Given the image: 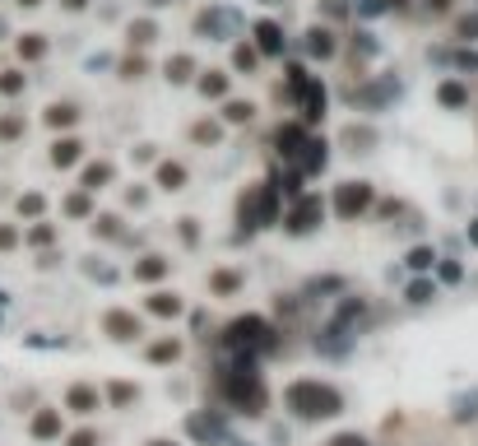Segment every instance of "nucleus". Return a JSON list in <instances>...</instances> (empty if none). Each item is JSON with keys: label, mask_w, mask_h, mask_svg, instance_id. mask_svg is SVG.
<instances>
[{"label": "nucleus", "mask_w": 478, "mask_h": 446, "mask_svg": "<svg viewBox=\"0 0 478 446\" xmlns=\"http://www.w3.org/2000/svg\"><path fill=\"white\" fill-rule=\"evenodd\" d=\"M219 391L227 400V410H237L246 418H260L265 404H269V391H265V377L256 368V358H242V354H233V362L219 372Z\"/></svg>", "instance_id": "nucleus-1"}, {"label": "nucleus", "mask_w": 478, "mask_h": 446, "mask_svg": "<svg viewBox=\"0 0 478 446\" xmlns=\"http://www.w3.org/2000/svg\"><path fill=\"white\" fill-rule=\"evenodd\" d=\"M283 410L302 418V423H321V418H339L344 414V395L321 377H298L283 386Z\"/></svg>", "instance_id": "nucleus-2"}, {"label": "nucleus", "mask_w": 478, "mask_h": 446, "mask_svg": "<svg viewBox=\"0 0 478 446\" xmlns=\"http://www.w3.org/2000/svg\"><path fill=\"white\" fill-rule=\"evenodd\" d=\"M223 349H227V354H242V358L275 354V349H279V331L269 326L265 316L246 312V316H233V321L223 326Z\"/></svg>", "instance_id": "nucleus-3"}, {"label": "nucleus", "mask_w": 478, "mask_h": 446, "mask_svg": "<svg viewBox=\"0 0 478 446\" xmlns=\"http://www.w3.org/2000/svg\"><path fill=\"white\" fill-rule=\"evenodd\" d=\"M237 223H242L246 237H251L256 228L279 223V191H275V181H256V187H246L237 195Z\"/></svg>", "instance_id": "nucleus-4"}, {"label": "nucleus", "mask_w": 478, "mask_h": 446, "mask_svg": "<svg viewBox=\"0 0 478 446\" xmlns=\"http://www.w3.org/2000/svg\"><path fill=\"white\" fill-rule=\"evenodd\" d=\"M330 205H335V214H339L344 223H353V219H362L371 205H377V187H371V181H358V177H353V181H339Z\"/></svg>", "instance_id": "nucleus-5"}, {"label": "nucleus", "mask_w": 478, "mask_h": 446, "mask_svg": "<svg viewBox=\"0 0 478 446\" xmlns=\"http://www.w3.org/2000/svg\"><path fill=\"white\" fill-rule=\"evenodd\" d=\"M321 223H325V200H321L316 191H302V195L293 200V210H288L283 228L293 233V237H307V233H316Z\"/></svg>", "instance_id": "nucleus-6"}, {"label": "nucleus", "mask_w": 478, "mask_h": 446, "mask_svg": "<svg viewBox=\"0 0 478 446\" xmlns=\"http://www.w3.org/2000/svg\"><path fill=\"white\" fill-rule=\"evenodd\" d=\"M288 98H293V103L302 108V126H316V121L325 116V84L321 79H302V84H293L288 89Z\"/></svg>", "instance_id": "nucleus-7"}, {"label": "nucleus", "mask_w": 478, "mask_h": 446, "mask_svg": "<svg viewBox=\"0 0 478 446\" xmlns=\"http://www.w3.org/2000/svg\"><path fill=\"white\" fill-rule=\"evenodd\" d=\"M102 335H112L116 344H135V339H144V321L126 307H112V312H102Z\"/></svg>", "instance_id": "nucleus-8"}, {"label": "nucleus", "mask_w": 478, "mask_h": 446, "mask_svg": "<svg viewBox=\"0 0 478 446\" xmlns=\"http://www.w3.org/2000/svg\"><path fill=\"white\" fill-rule=\"evenodd\" d=\"M311 131L302 126V121H279L275 126V154L283 158V163H298V154L307 149Z\"/></svg>", "instance_id": "nucleus-9"}, {"label": "nucleus", "mask_w": 478, "mask_h": 446, "mask_svg": "<svg viewBox=\"0 0 478 446\" xmlns=\"http://www.w3.org/2000/svg\"><path fill=\"white\" fill-rule=\"evenodd\" d=\"M60 433H66V418H60L56 404H37L33 418H28V437L33 442H60Z\"/></svg>", "instance_id": "nucleus-10"}, {"label": "nucleus", "mask_w": 478, "mask_h": 446, "mask_svg": "<svg viewBox=\"0 0 478 446\" xmlns=\"http://www.w3.org/2000/svg\"><path fill=\"white\" fill-rule=\"evenodd\" d=\"M195 33L223 43V37L237 33V14H233V10H219V5H214V10H200V14H195Z\"/></svg>", "instance_id": "nucleus-11"}, {"label": "nucleus", "mask_w": 478, "mask_h": 446, "mask_svg": "<svg viewBox=\"0 0 478 446\" xmlns=\"http://www.w3.org/2000/svg\"><path fill=\"white\" fill-rule=\"evenodd\" d=\"M186 433H191L195 442H204V446L233 442V433H227V423H223L219 414H191V418H186Z\"/></svg>", "instance_id": "nucleus-12"}, {"label": "nucleus", "mask_w": 478, "mask_h": 446, "mask_svg": "<svg viewBox=\"0 0 478 446\" xmlns=\"http://www.w3.org/2000/svg\"><path fill=\"white\" fill-rule=\"evenodd\" d=\"M400 93V84L394 79H377V84H362V89H353V108H367V112H381L390 98Z\"/></svg>", "instance_id": "nucleus-13"}, {"label": "nucleus", "mask_w": 478, "mask_h": 446, "mask_svg": "<svg viewBox=\"0 0 478 446\" xmlns=\"http://www.w3.org/2000/svg\"><path fill=\"white\" fill-rule=\"evenodd\" d=\"M66 410H70V414H84V418L98 414V410H102V391L89 386V381H75V386L66 391Z\"/></svg>", "instance_id": "nucleus-14"}, {"label": "nucleus", "mask_w": 478, "mask_h": 446, "mask_svg": "<svg viewBox=\"0 0 478 446\" xmlns=\"http://www.w3.org/2000/svg\"><path fill=\"white\" fill-rule=\"evenodd\" d=\"M79 158H84V139H75V135H60L56 145L47 149V163H52L56 172H66V168H75Z\"/></svg>", "instance_id": "nucleus-15"}, {"label": "nucleus", "mask_w": 478, "mask_h": 446, "mask_svg": "<svg viewBox=\"0 0 478 446\" xmlns=\"http://www.w3.org/2000/svg\"><path fill=\"white\" fill-rule=\"evenodd\" d=\"M325 163H330V145H325V139H316V135H311V139H307V149L298 154L293 172H302V177H316V172H325Z\"/></svg>", "instance_id": "nucleus-16"}, {"label": "nucleus", "mask_w": 478, "mask_h": 446, "mask_svg": "<svg viewBox=\"0 0 478 446\" xmlns=\"http://www.w3.org/2000/svg\"><path fill=\"white\" fill-rule=\"evenodd\" d=\"M135 283H158V279H168L172 275V260L163 256V251H149V256H139L135 266H131Z\"/></svg>", "instance_id": "nucleus-17"}, {"label": "nucleus", "mask_w": 478, "mask_h": 446, "mask_svg": "<svg viewBox=\"0 0 478 446\" xmlns=\"http://www.w3.org/2000/svg\"><path fill=\"white\" fill-rule=\"evenodd\" d=\"M144 312H149V316H163V321H177V316L186 312V302H181L177 293H168V289H154L149 298H144Z\"/></svg>", "instance_id": "nucleus-18"}, {"label": "nucleus", "mask_w": 478, "mask_h": 446, "mask_svg": "<svg viewBox=\"0 0 478 446\" xmlns=\"http://www.w3.org/2000/svg\"><path fill=\"white\" fill-rule=\"evenodd\" d=\"M256 52H265V56L283 52V28L275 24V19H260V24H256Z\"/></svg>", "instance_id": "nucleus-19"}, {"label": "nucleus", "mask_w": 478, "mask_h": 446, "mask_svg": "<svg viewBox=\"0 0 478 446\" xmlns=\"http://www.w3.org/2000/svg\"><path fill=\"white\" fill-rule=\"evenodd\" d=\"M79 116H84V112H79V103H70V98H60V103H52V108L43 112V121H47L52 131H66V126H75Z\"/></svg>", "instance_id": "nucleus-20"}, {"label": "nucleus", "mask_w": 478, "mask_h": 446, "mask_svg": "<svg viewBox=\"0 0 478 446\" xmlns=\"http://www.w3.org/2000/svg\"><path fill=\"white\" fill-rule=\"evenodd\" d=\"M154 181H158V191H186V181H191V172H186V163H158V172H154Z\"/></svg>", "instance_id": "nucleus-21"}, {"label": "nucleus", "mask_w": 478, "mask_h": 446, "mask_svg": "<svg viewBox=\"0 0 478 446\" xmlns=\"http://www.w3.org/2000/svg\"><path fill=\"white\" fill-rule=\"evenodd\" d=\"M102 187H112V163H89L84 172H79V191H89V195H98Z\"/></svg>", "instance_id": "nucleus-22"}, {"label": "nucleus", "mask_w": 478, "mask_h": 446, "mask_svg": "<svg viewBox=\"0 0 478 446\" xmlns=\"http://www.w3.org/2000/svg\"><path fill=\"white\" fill-rule=\"evenodd\" d=\"M52 242H56V223H47V219H33L24 228V247H33V251H47Z\"/></svg>", "instance_id": "nucleus-23"}, {"label": "nucleus", "mask_w": 478, "mask_h": 446, "mask_svg": "<svg viewBox=\"0 0 478 446\" xmlns=\"http://www.w3.org/2000/svg\"><path fill=\"white\" fill-rule=\"evenodd\" d=\"M24 135H28L24 112H0V145H19Z\"/></svg>", "instance_id": "nucleus-24"}, {"label": "nucleus", "mask_w": 478, "mask_h": 446, "mask_svg": "<svg viewBox=\"0 0 478 446\" xmlns=\"http://www.w3.org/2000/svg\"><path fill=\"white\" fill-rule=\"evenodd\" d=\"M89 228H93L98 242H121V237H126V228H121V214H93Z\"/></svg>", "instance_id": "nucleus-25"}, {"label": "nucleus", "mask_w": 478, "mask_h": 446, "mask_svg": "<svg viewBox=\"0 0 478 446\" xmlns=\"http://www.w3.org/2000/svg\"><path fill=\"white\" fill-rule=\"evenodd\" d=\"M436 103H442V108H469V84H460V79H446V84L442 89H436Z\"/></svg>", "instance_id": "nucleus-26"}, {"label": "nucleus", "mask_w": 478, "mask_h": 446, "mask_svg": "<svg viewBox=\"0 0 478 446\" xmlns=\"http://www.w3.org/2000/svg\"><path fill=\"white\" fill-rule=\"evenodd\" d=\"M14 52H19V60H24V66H33V60L47 56V37H43V33H24V37L14 43Z\"/></svg>", "instance_id": "nucleus-27"}, {"label": "nucleus", "mask_w": 478, "mask_h": 446, "mask_svg": "<svg viewBox=\"0 0 478 446\" xmlns=\"http://www.w3.org/2000/svg\"><path fill=\"white\" fill-rule=\"evenodd\" d=\"M14 214H19V219H28V223H33V219H43V214H47V195H43V191H24V195L14 200Z\"/></svg>", "instance_id": "nucleus-28"}, {"label": "nucleus", "mask_w": 478, "mask_h": 446, "mask_svg": "<svg viewBox=\"0 0 478 446\" xmlns=\"http://www.w3.org/2000/svg\"><path fill=\"white\" fill-rule=\"evenodd\" d=\"M307 56L330 60V56H335V33H330V28H311L307 33Z\"/></svg>", "instance_id": "nucleus-29"}, {"label": "nucleus", "mask_w": 478, "mask_h": 446, "mask_svg": "<svg viewBox=\"0 0 478 446\" xmlns=\"http://www.w3.org/2000/svg\"><path fill=\"white\" fill-rule=\"evenodd\" d=\"M223 121H227V126H251V121H256V103L227 98V103H223Z\"/></svg>", "instance_id": "nucleus-30"}, {"label": "nucleus", "mask_w": 478, "mask_h": 446, "mask_svg": "<svg viewBox=\"0 0 478 446\" xmlns=\"http://www.w3.org/2000/svg\"><path fill=\"white\" fill-rule=\"evenodd\" d=\"M144 358H149V362H177L181 358V339H172V335L168 339H154L149 349H144Z\"/></svg>", "instance_id": "nucleus-31"}, {"label": "nucleus", "mask_w": 478, "mask_h": 446, "mask_svg": "<svg viewBox=\"0 0 478 446\" xmlns=\"http://www.w3.org/2000/svg\"><path fill=\"white\" fill-rule=\"evenodd\" d=\"M237 289H242V275H237V270H214V275H210V293H214V298H233Z\"/></svg>", "instance_id": "nucleus-32"}, {"label": "nucleus", "mask_w": 478, "mask_h": 446, "mask_svg": "<svg viewBox=\"0 0 478 446\" xmlns=\"http://www.w3.org/2000/svg\"><path fill=\"white\" fill-rule=\"evenodd\" d=\"M432 298H436V283H432L427 275L409 279V289H404V302H413V307H423V302H432Z\"/></svg>", "instance_id": "nucleus-33"}, {"label": "nucleus", "mask_w": 478, "mask_h": 446, "mask_svg": "<svg viewBox=\"0 0 478 446\" xmlns=\"http://www.w3.org/2000/svg\"><path fill=\"white\" fill-rule=\"evenodd\" d=\"M102 400H108L112 410H126V404H135V400H139V386H131V381H112Z\"/></svg>", "instance_id": "nucleus-34"}, {"label": "nucleus", "mask_w": 478, "mask_h": 446, "mask_svg": "<svg viewBox=\"0 0 478 446\" xmlns=\"http://www.w3.org/2000/svg\"><path fill=\"white\" fill-rule=\"evenodd\" d=\"M344 289H348V279H339V275H325V279H307L302 298H321V293H344Z\"/></svg>", "instance_id": "nucleus-35"}, {"label": "nucleus", "mask_w": 478, "mask_h": 446, "mask_svg": "<svg viewBox=\"0 0 478 446\" xmlns=\"http://www.w3.org/2000/svg\"><path fill=\"white\" fill-rule=\"evenodd\" d=\"M344 145H348L353 154H367L371 145H377V131H371V126H348V131H344Z\"/></svg>", "instance_id": "nucleus-36"}, {"label": "nucleus", "mask_w": 478, "mask_h": 446, "mask_svg": "<svg viewBox=\"0 0 478 446\" xmlns=\"http://www.w3.org/2000/svg\"><path fill=\"white\" fill-rule=\"evenodd\" d=\"M455 423H478V391L469 395H455V410H450Z\"/></svg>", "instance_id": "nucleus-37"}, {"label": "nucleus", "mask_w": 478, "mask_h": 446, "mask_svg": "<svg viewBox=\"0 0 478 446\" xmlns=\"http://www.w3.org/2000/svg\"><path fill=\"white\" fill-rule=\"evenodd\" d=\"M28 89V75L24 70H0V98H19Z\"/></svg>", "instance_id": "nucleus-38"}, {"label": "nucleus", "mask_w": 478, "mask_h": 446, "mask_svg": "<svg viewBox=\"0 0 478 446\" xmlns=\"http://www.w3.org/2000/svg\"><path fill=\"white\" fill-rule=\"evenodd\" d=\"M200 93L204 98H227V75L223 70H204L200 75Z\"/></svg>", "instance_id": "nucleus-39"}, {"label": "nucleus", "mask_w": 478, "mask_h": 446, "mask_svg": "<svg viewBox=\"0 0 478 446\" xmlns=\"http://www.w3.org/2000/svg\"><path fill=\"white\" fill-rule=\"evenodd\" d=\"M19 247H24V228L0 219V256H10V251H19Z\"/></svg>", "instance_id": "nucleus-40"}, {"label": "nucleus", "mask_w": 478, "mask_h": 446, "mask_svg": "<svg viewBox=\"0 0 478 446\" xmlns=\"http://www.w3.org/2000/svg\"><path fill=\"white\" fill-rule=\"evenodd\" d=\"M149 43H158V24L154 19H135L131 24V47H149Z\"/></svg>", "instance_id": "nucleus-41"}, {"label": "nucleus", "mask_w": 478, "mask_h": 446, "mask_svg": "<svg viewBox=\"0 0 478 446\" xmlns=\"http://www.w3.org/2000/svg\"><path fill=\"white\" fill-rule=\"evenodd\" d=\"M60 210H66L70 219H89V214H93V205H89V191H70L66 200H60Z\"/></svg>", "instance_id": "nucleus-42"}, {"label": "nucleus", "mask_w": 478, "mask_h": 446, "mask_svg": "<svg viewBox=\"0 0 478 446\" xmlns=\"http://www.w3.org/2000/svg\"><path fill=\"white\" fill-rule=\"evenodd\" d=\"M191 139H195V145H219V139H223V126H219V121H195V126H191Z\"/></svg>", "instance_id": "nucleus-43"}, {"label": "nucleus", "mask_w": 478, "mask_h": 446, "mask_svg": "<svg viewBox=\"0 0 478 446\" xmlns=\"http://www.w3.org/2000/svg\"><path fill=\"white\" fill-rule=\"evenodd\" d=\"M191 75H195V60L191 56H172L168 60V79H172V84H186Z\"/></svg>", "instance_id": "nucleus-44"}, {"label": "nucleus", "mask_w": 478, "mask_h": 446, "mask_svg": "<svg viewBox=\"0 0 478 446\" xmlns=\"http://www.w3.org/2000/svg\"><path fill=\"white\" fill-rule=\"evenodd\" d=\"M404 260H409V270H418V275H427V270L436 266V251H432V247H413V251H409Z\"/></svg>", "instance_id": "nucleus-45"}, {"label": "nucleus", "mask_w": 478, "mask_h": 446, "mask_svg": "<svg viewBox=\"0 0 478 446\" xmlns=\"http://www.w3.org/2000/svg\"><path fill=\"white\" fill-rule=\"evenodd\" d=\"M256 60H260V52H256L251 43H237V52H233V66H237V70L251 75V70H256Z\"/></svg>", "instance_id": "nucleus-46"}, {"label": "nucleus", "mask_w": 478, "mask_h": 446, "mask_svg": "<svg viewBox=\"0 0 478 446\" xmlns=\"http://www.w3.org/2000/svg\"><path fill=\"white\" fill-rule=\"evenodd\" d=\"M177 237L181 247H200V219H177Z\"/></svg>", "instance_id": "nucleus-47"}, {"label": "nucleus", "mask_w": 478, "mask_h": 446, "mask_svg": "<svg viewBox=\"0 0 478 446\" xmlns=\"http://www.w3.org/2000/svg\"><path fill=\"white\" fill-rule=\"evenodd\" d=\"M84 275L98 279V283H116V270L112 266H102V260H84Z\"/></svg>", "instance_id": "nucleus-48"}, {"label": "nucleus", "mask_w": 478, "mask_h": 446, "mask_svg": "<svg viewBox=\"0 0 478 446\" xmlns=\"http://www.w3.org/2000/svg\"><path fill=\"white\" fill-rule=\"evenodd\" d=\"M432 270H436V275H442L446 283H460V279H465V270H460V266H455V260H442V256H436V266H432Z\"/></svg>", "instance_id": "nucleus-49"}, {"label": "nucleus", "mask_w": 478, "mask_h": 446, "mask_svg": "<svg viewBox=\"0 0 478 446\" xmlns=\"http://www.w3.org/2000/svg\"><path fill=\"white\" fill-rule=\"evenodd\" d=\"M144 70H149V66H144V56H126V60H121V79H144Z\"/></svg>", "instance_id": "nucleus-50"}, {"label": "nucleus", "mask_w": 478, "mask_h": 446, "mask_svg": "<svg viewBox=\"0 0 478 446\" xmlns=\"http://www.w3.org/2000/svg\"><path fill=\"white\" fill-rule=\"evenodd\" d=\"M66 446H102V437H98V428H79L66 437Z\"/></svg>", "instance_id": "nucleus-51"}, {"label": "nucleus", "mask_w": 478, "mask_h": 446, "mask_svg": "<svg viewBox=\"0 0 478 446\" xmlns=\"http://www.w3.org/2000/svg\"><path fill=\"white\" fill-rule=\"evenodd\" d=\"M455 37H465V43H474V37H478V14H465L460 24H455Z\"/></svg>", "instance_id": "nucleus-52"}, {"label": "nucleus", "mask_w": 478, "mask_h": 446, "mask_svg": "<svg viewBox=\"0 0 478 446\" xmlns=\"http://www.w3.org/2000/svg\"><path fill=\"white\" fill-rule=\"evenodd\" d=\"M353 56H377V37L358 33V37H353Z\"/></svg>", "instance_id": "nucleus-53"}, {"label": "nucleus", "mask_w": 478, "mask_h": 446, "mask_svg": "<svg viewBox=\"0 0 478 446\" xmlns=\"http://www.w3.org/2000/svg\"><path fill=\"white\" fill-rule=\"evenodd\" d=\"M325 446H371V442H367L362 433H339V437H330Z\"/></svg>", "instance_id": "nucleus-54"}, {"label": "nucleus", "mask_w": 478, "mask_h": 446, "mask_svg": "<svg viewBox=\"0 0 478 446\" xmlns=\"http://www.w3.org/2000/svg\"><path fill=\"white\" fill-rule=\"evenodd\" d=\"M126 205H131V210H144V205H149V191H144V187H131V191H126Z\"/></svg>", "instance_id": "nucleus-55"}, {"label": "nucleus", "mask_w": 478, "mask_h": 446, "mask_svg": "<svg viewBox=\"0 0 478 446\" xmlns=\"http://www.w3.org/2000/svg\"><path fill=\"white\" fill-rule=\"evenodd\" d=\"M455 66H465V70H478V56H474V52H460V56H455Z\"/></svg>", "instance_id": "nucleus-56"}, {"label": "nucleus", "mask_w": 478, "mask_h": 446, "mask_svg": "<svg viewBox=\"0 0 478 446\" xmlns=\"http://www.w3.org/2000/svg\"><path fill=\"white\" fill-rule=\"evenodd\" d=\"M423 5H427V10H432V14H446V10H450V5H455V0H423Z\"/></svg>", "instance_id": "nucleus-57"}, {"label": "nucleus", "mask_w": 478, "mask_h": 446, "mask_svg": "<svg viewBox=\"0 0 478 446\" xmlns=\"http://www.w3.org/2000/svg\"><path fill=\"white\" fill-rule=\"evenodd\" d=\"M84 5H89V0H60V10H70V14H79Z\"/></svg>", "instance_id": "nucleus-58"}, {"label": "nucleus", "mask_w": 478, "mask_h": 446, "mask_svg": "<svg viewBox=\"0 0 478 446\" xmlns=\"http://www.w3.org/2000/svg\"><path fill=\"white\" fill-rule=\"evenodd\" d=\"M386 10H409V0H381Z\"/></svg>", "instance_id": "nucleus-59"}, {"label": "nucleus", "mask_w": 478, "mask_h": 446, "mask_svg": "<svg viewBox=\"0 0 478 446\" xmlns=\"http://www.w3.org/2000/svg\"><path fill=\"white\" fill-rule=\"evenodd\" d=\"M14 5H19V10H37L43 0H14Z\"/></svg>", "instance_id": "nucleus-60"}, {"label": "nucleus", "mask_w": 478, "mask_h": 446, "mask_svg": "<svg viewBox=\"0 0 478 446\" xmlns=\"http://www.w3.org/2000/svg\"><path fill=\"white\" fill-rule=\"evenodd\" d=\"M469 242H474V247H478V219H469Z\"/></svg>", "instance_id": "nucleus-61"}, {"label": "nucleus", "mask_w": 478, "mask_h": 446, "mask_svg": "<svg viewBox=\"0 0 478 446\" xmlns=\"http://www.w3.org/2000/svg\"><path fill=\"white\" fill-rule=\"evenodd\" d=\"M149 446H177V442H163V437H158V442H149Z\"/></svg>", "instance_id": "nucleus-62"}, {"label": "nucleus", "mask_w": 478, "mask_h": 446, "mask_svg": "<svg viewBox=\"0 0 478 446\" xmlns=\"http://www.w3.org/2000/svg\"><path fill=\"white\" fill-rule=\"evenodd\" d=\"M5 33H10V24H5V19H0V37H5Z\"/></svg>", "instance_id": "nucleus-63"}, {"label": "nucleus", "mask_w": 478, "mask_h": 446, "mask_svg": "<svg viewBox=\"0 0 478 446\" xmlns=\"http://www.w3.org/2000/svg\"><path fill=\"white\" fill-rule=\"evenodd\" d=\"M149 5H168V0H149Z\"/></svg>", "instance_id": "nucleus-64"}]
</instances>
